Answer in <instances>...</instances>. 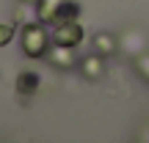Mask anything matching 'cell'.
<instances>
[{"mask_svg":"<svg viewBox=\"0 0 149 143\" xmlns=\"http://www.w3.org/2000/svg\"><path fill=\"white\" fill-rule=\"evenodd\" d=\"M97 41H100V50H108V53H111V50L116 47V44H113V39H111V36H100V39H97Z\"/></svg>","mask_w":149,"mask_h":143,"instance_id":"277c9868","label":"cell"},{"mask_svg":"<svg viewBox=\"0 0 149 143\" xmlns=\"http://www.w3.org/2000/svg\"><path fill=\"white\" fill-rule=\"evenodd\" d=\"M6 36H11V28H0V44H6V41H3Z\"/></svg>","mask_w":149,"mask_h":143,"instance_id":"5b68a950","label":"cell"},{"mask_svg":"<svg viewBox=\"0 0 149 143\" xmlns=\"http://www.w3.org/2000/svg\"><path fill=\"white\" fill-rule=\"evenodd\" d=\"M19 83H22V91H33L36 83H39V77H36V74H22Z\"/></svg>","mask_w":149,"mask_h":143,"instance_id":"3957f363","label":"cell"},{"mask_svg":"<svg viewBox=\"0 0 149 143\" xmlns=\"http://www.w3.org/2000/svg\"><path fill=\"white\" fill-rule=\"evenodd\" d=\"M80 39H83V30H80V25H74V19L61 22V28L55 30V44L58 47H74Z\"/></svg>","mask_w":149,"mask_h":143,"instance_id":"6da1fadb","label":"cell"},{"mask_svg":"<svg viewBox=\"0 0 149 143\" xmlns=\"http://www.w3.org/2000/svg\"><path fill=\"white\" fill-rule=\"evenodd\" d=\"M44 33H42V28H28L25 30V50L31 55H42L44 53Z\"/></svg>","mask_w":149,"mask_h":143,"instance_id":"7a4b0ae2","label":"cell"}]
</instances>
